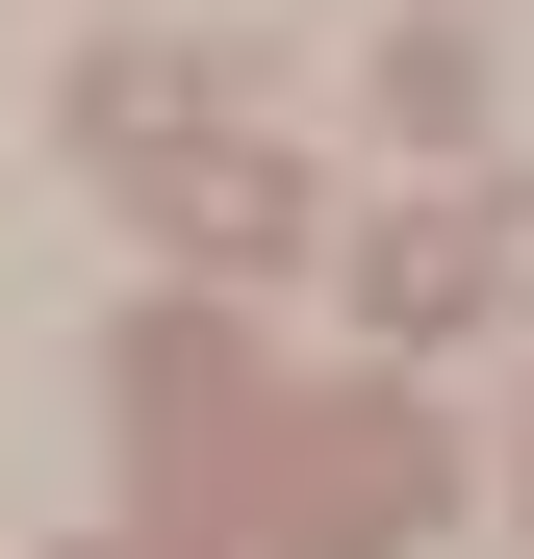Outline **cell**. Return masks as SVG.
Listing matches in <instances>:
<instances>
[{
	"instance_id": "cell-1",
	"label": "cell",
	"mask_w": 534,
	"mask_h": 559,
	"mask_svg": "<svg viewBox=\"0 0 534 559\" xmlns=\"http://www.w3.org/2000/svg\"><path fill=\"white\" fill-rule=\"evenodd\" d=\"M128 204H153L178 254H229V280H281V254H306V178H281V153H254V128H178V153L128 178Z\"/></svg>"
},
{
	"instance_id": "cell-2",
	"label": "cell",
	"mask_w": 534,
	"mask_h": 559,
	"mask_svg": "<svg viewBox=\"0 0 534 559\" xmlns=\"http://www.w3.org/2000/svg\"><path fill=\"white\" fill-rule=\"evenodd\" d=\"M459 306H484V204H382V229H356V331H382V356H432Z\"/></svg>"
},
{
	"instance_id": "cell-3",
	"label": "cell",
	"mask_w": 534,
	"mask_h": 559,
	"mask_svg": "<svg viewBox=\"0 0 534 559\" xmlns=\"http://www.w3.org/2000/svg\"><path fill=\"white\" fill-rule=\"evenodd\" d=\"M382 128L459 178V153H484V51H459V26H407V51H382Z\"/></svg>"
},
{
	"instance_id": "cell-4",
	"label": "cell",
	"mask_w": 534,
	"mask_h": 559,
	"mask_svg": "<svg viewBox=\"0 0 534 559\" xmlns=\"http://www.w3.org/2000/svg\"><path fill=\"white\" fill-rule=\"evenodd\" d=\"M76 153L153 178V153H178V51H76Z\"/></svg>"
}]
</instances>
